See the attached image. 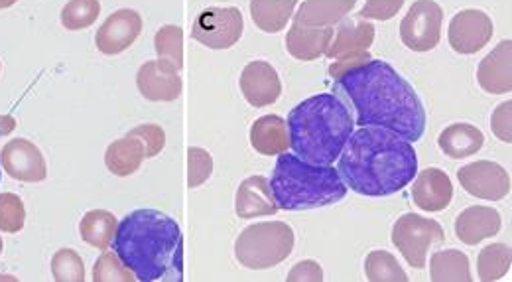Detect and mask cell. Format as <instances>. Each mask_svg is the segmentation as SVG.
I'll list each match as a JSON object with an SVG mask.
<instances>
[{
  "label": "cell",
  "instance_id": "cell-18",
  "mask_svg": "<svg viewBox=\"0 0 512 282\" xmlns=\"http://www.w3.org/2000/svg\"><path fill=\"white\" fill-rule=\"evenodd\" d=\"M503 219L495 208L471 206L465 208L455 219V235L461 243L473 247L481 241L495 237L501 231Z\"/></svg>",
  "mask_w": 512,
  "mask_h": 282
},
{
  "label": "cell",
  "instance_id": "cell-22",
  "mask_svg": "<svg viewBox=\"0 0 512 282\" xmlns=\"http://www.w3.org/2000/svg\"><path fill=\"white\" fill-rule=\"evenodd\" d=\"M333 40V28H304L292 24L286 34V48L292 58L300 62H314L325 56Z\"/></svg>",
  "mask_w": 512,
  "mask_h": 282
},
{
  "label": "cell",
  "instance_id": "cell-7",
  "mask_svg": "<svg viewBox=\"0 0 512 282\" xmlns=\"http://www.w3.org/2000/svg\"><path fill=\"white\" fill-rule=\"evenodd\" d=\"M446 241V231L436 219L418 213H404L392 227V243L414 269L426 267V257L434 245Z\"/></svg>",
  "mask_w": 512,
  "mask_h": 282
},
{
  "label": "cell",
  "instance_id": "cell-2",
  "mask_svg": "<svg viewBox=\"0 0 512 282\" xmlns=\"http://www.w3.org/2000/svg\"><path fill=\"white\" fill-rule=\"evenodd\" d=\"M337 160L343 182L369 198L392 196L418 174L412 142L383 127H361L349 137Z\"/></svg>",
  "mask_w": 512,
  "mask_h": 282
},
{
  "label": "cell",
  "instance_id": "cell-19",
  "mask_svg": "<svg viewBox=\"0 0 512 282\" xmlns=\"http://www.w3.org/2000/svg\"><path fill=\"white\" fill-rule=\"evenodd\" d=\"M333 30V40L325 52L327 58H341L345 54L369 50L375 42V26L363 18H343Z\"/></svg>",
  "mask_w": 512,
  "mask_h": 282
},
{
  "label": "cell",
  "instance_id": "cell-43",
  "mask_svg": "<svg viewBox=\"0 0 512 282\" xmlns=\"http://www.w3.org/2000/svg\"><path fill=\"white\" fill-rule=\"evenodd\" d=\"M18 0H0V10H4V8H10V6H14Z\"/></svg>",
  "mask_w": 512,
  "mask_h": 282
},
{
  "label": "cell",
  "instance_id": "cell-9",
  "mask_svg": "<svg viewBox=\"0 0 512 282\" xmlns=\"http://www.w3.org/2000/svg\"><path fill=\"white\" fill-rule=\"evenodd\" d=\"M444 8L434 0H418L400 22V40L412 52H430L442 40Z\"/></svg>",
  "mask_w": 512,
  "mask_h": 282
},
{
  "label": "cell",
  "instance_id": "cell-41",
  "mask_svg": "<svg viewBox=\"0 0 512 282\" xmlns=\"http://www.w3.org/2000/svg\"><path fill=\"white\" fill-rule=\"evenodd\" d=\"M369 60H373V58H371V54H369L367 50L353 52V54H345V56L337 58V62H335V64H331V66H329V75H331L333 79H337L343 71L351 70V68H357V66H361V64H367Z\"/></svg>",
  "mask_w": 512,
  "mask_h": 282
},
{
  "label": "cell",
  "instance_id": "cell-1",
  "mask_svg": "<svg viewBox=\"0 0 512 282\" xmlns=\"http://www.w3.org/2000/svg\"><path fill=\"white\" fill-rule=\"evenodd\" d=\"M357 113L359 127H383L408 142L426 131V109L414 87L383 60H369L335 79Z\"/></svg>",
  "mask_w": 512,
  "mask_h": 282
},
{
  "label": "cell",
  "instance_id": "cell-32",
  "mask_svg": "<svg viewBox=\"0 0 512 282\" xmlns=\"http://www.w3.org/2000/svg\"><path fill=\"white\" fill-rule=\"evenodd\" d=\"M154 48L158 58L174 62L180 70L184 68V30L180 26H162L154 36Z\"/></svg>",
  "mask_w": 512,
  "mask_h": 282
},
{
  "label": "cell",
  "instance_id": "cell-30",
  "mask_svg": "<svg viewBox=\"0 0 512 282\" xmlns=\"http://www.w3.org/2000/svg\"><path fill=\"white\" fill-rule=\"evenodd\" d=\"M365 275L371 282H406L408 275L388 251H371L365 259Z\"/></svg>",
  "mask_w": 512,
  "mask_h": 282
},
{
  "label": "cell",
  "instance_id": "cell-15",
  "mask_svg": "<svg viewBox=\"0 0 512 282\" xmlns=\"http://www.w3.org/2000/svg\"><path fill=\"white\" fill-rule=\"evenodd\" d=\"M239 83L243 97L256 109L274 105L282 95V81L278 77V71L264 60H255L247 64L241 73Z\"/></svg>",
  "mask_w": 512,
  "mask_h": 282
},
{
  "label": "cell",
  "instance_id": "cell-38",
  "mask_svg": "<svg viewBox=\"0 0 512 282\" xmlns=\"http://www.w3.org/2000/svg\"><path fill=\"white\" fill-rule=\"evenodd\" d=\"M404 6V0H369L357 18H371V20H381L386 22L392 16H396Z\"/></svg>",
  "mask_w": 512,
  "mask_h": 282
},
{
  "label": "cell",
  "instance_id": "cell-25",
  "mask_svg": "<svg viewBox=\"0 0 512 282\" xmlns=\"http://www.w3.org/2000/svg\"><path fill=\"white\" fill-rule=\"evenodd\" d=\"M438 144H440L442 152L449 158L465 160L483 148L485 137L475 125L453 123L442 131Z\"/></svg>",
  "mask_w": 512,
  "mask_h": 282
},
{
  "label": "cell",
  "instance_id": "cell-24",
  "mask_svg": "<svg viewBox=\"0 0 512 282\" xmlns=\"http://www.w3.org/2000/svg\"><path fill=\"white\" fill-rule=\"evenodd\" d=\"M251 144L262 156H278L290 148L288 127L278 115H264L251 127Z\"/></svg>",
  "mask_w": 512,
  "mask_h": 282
},
{
  "label": "cell",
  "instance_id": "cell-36",
  "mask_svg": "<svg viewBox=\"0 0 512 282\" xmlns=\"http://www.w3.org/2000/svg\"><path fill=\"white\" fill-rule=\"evenodd\" d=\"M213 174V158L205 148L192 146L188 150V186L199 188Z\"/></svg>",
  "mask_w": 512,
  "mask_h": 282
},
{
  "label": "cell",
  "instance_id": "cell-13",
  "mask_svg": "<svg viewBox=\"0 0 512 282\" xmlns=\"http://www.w3.org/2000/svg\"><path fill=\"white\" fill-rule=\"evenodd\" d=\"M4 172L18 182L38 184L48 178V164L42 150L28 139H12L0 152Z\"/></svg>",
  "mask_w": 512,
  "mask_h": 282
},
{
  "label": "cell",
  "instance_id": "cell-35",
  "mask_svg": "<svg viewBox=\"0 0 512 282\" xmlns=\"http://www.w3.org/2000/svg\"><path fill=\"white\" fill-rule=\"evenodd\" d=\"M26 223V208L20 196L4 192L0 194V231L18 233Z\"/></svg>",
  "mask_w": 512,
  "mask_h": 282
},
{
  "label": "cell",
  "instance_id": "cell-20",
  "mask_svg": "<svg viewBox=\"0 0 512 282\" xmlns=\"http://www.w3.org/2000/svg\"><path fill=\"white\" fill-rule=\"evenodd\" d=\"M235 212L241 219H255L280 212L264 176H249L241 182L235 198Z\"/></svg>",
  "mask_w": 512,
  "mask_h": 282
},
{
  "label": "cell",
  "instance_id": "cell-4",
  "mask_svg": "<svg viewBox=\"0 0 512 282\" xmlns=\"http://www.w3.org/2000/svg\"><path fill=\"white\" fill-rule=\"evenodd\" d=\"M290 148L310 164L329 166L353 135L355 121L333 93H320L296 105L286 121Z\"/></svg>",
  "mask_w": 512,
  "mask_h": 282
},
{
  "label": "cell",
  "instance_id": "cell-21",
  "mask_svg": "<svg viewBox=\"0 0 512 282\" xmlns=\"http://www.w3.org/2000/svg\"><path fill=\"white\" fill-rule=\"evenodd\" d=\"M355 6L357 0H306L298 8L294 24L304 28H333Z\"/></svg>",
  "mask_w": 512,
  "mask_h": 282
},
{
  "label": "cell",
  "instance_id": "cell-27",
  "mask_svg": "<svg viewBox=\"0 0 512 282\" xmlns=\"http://www.w3.org/2000/svg\"><path fill=\"white\" fill-rule=\"evenodd\" d=\"M296 0H253L251 2V16L256 26L266 34H276L286 28L290 22Z\"/></svg>",
  "mask_w": 512,
  "mask_h": 282
},
{
  "label": "cell",
  "instance_id": "cell-45",
  "mask_svg": "<svg viewBox=\"0 0 512 282\" xmlns=\"http://www.w3.org/2000/svg\"><path fill=\"white\" fill-rule=\"evenodd\" d=\"M0 70H2V64H0Z\"/></svg>",
  "mask_w": 512,
  "mask_h": 282
},
{
  "label": "cell",
  "instance_id": "cell-17",
  "mask_svg": "<svg viewBox=\"0 0 512 282\" xmlns=\"http://www.w3.org/2000/svg\"><path fill=\"white\" fill-rule=\"evenodd\" d=\"M479 87L493 95H505L512 89V42L503 40L477 68Z\"/></svg>",
  "mask_w": 512,
  "mask_h": 282
},
{
  "label": "cell",
  "instance_id": "cell-40",
  "mask_svg": "<svg viewBox=\"0 0 512 282\" xmlns=\"http://www.w3.org/2000/svg\"><path fill=\"white\" fill-rule=\"evenodd\" d=\"M321 282L323 281V269L320 263L316 261H302L296 263L290 273H288V282Z\"/></svg>",
  "mask_w": 512,
  "mask_h": 282
},
{
  "label": "cell",
  "instance_id": "cell-39",
  "mask_svg": "<svg viewBox=\"0 0 512 282\" xmlns=\"http://www.w3.org/2000/svg\"><path fill=\"white\" fill-rule=\"evenodd\" d=\"M511 109L512 101H505L491 115V129H493L495 137L507 144L512 142Z\"/></svg>",
  "mask_w": 512,
  "mask_h": 282
},
{
  "label": "cell",
  "instance_id": "cell-10",
  "mask_svg": "<svg viewBox=\"0 0 512 282\" xmlns=\"http://www.w3.org/2000/svg\"><path fill=\"white\" fill-rule=\"evenodd\" d=\"M457 180L467 194L487 202H501L511 192L509 172L501 164L491 160H477L465 164L457 170Z\"/></svg>",
  "mask_w": 512,
  "mask_h": 282
},
{
  "label": "cell",
  "instance_id": "cell-23",
  "mask_svg": "<svg viewBox=\"0 0 512 282\" xmlns=\"http://www.w3.org/2000/svg\"><path fill=\"white\" fill-rule=\"evenodd\" d=\"M144 160H146L144 142L130 133L119 141L111 142L105 150V166L111 174L119 178H127L134 172H138Z\"/></svg>",
  "mask_w": 512,
  "mask_h": 282
},
{
  "label": "cell",
  "instance_id": "cell-8",
  "mask_svg": "<svg viewBox=\"0 0 512 282\" xmlns=\"http://www.w3.org/2000/svg\"><path fill=\"white\" fill-rule=\"evenodd\" d=\"M245 30V20L235 6H209L195 16L192 38L209 50H229L233 48Z\"/></svg>",
  "mask_w": 512,
  "mask_h": 282
},
{
  "label": "cell",
  "instance_id": "cell-42",
  "mask_svg": "<svg viewBox=\"0 0 512 282\" xmlns=\"http://www.w3.org/2000/svg\"><path fill=\"white\" fill-rule=\"evenodd\" d=\"M14 129H16V119L12 115H0V137L14 133Z\"/></svg>",
  "mask_w": 512,
  "mask_h": 282
},
{
  "label": "cell",
  "instance_id": "cell-34",
  "mask_svg": "<svg viewBox=\"0 0 512 282\" xmlns=\"http://www.w3.org/2000/svg\"><path fill=\"white\" fill-rule=\"evenodd\" d=\"M136 281V277L132 275V271L127 265L119 259V255L113 253H103L99 255V259L95 261L93 267V282H132Z\"/></svg>",
  "mask_w": 512,
  "mask_h": 282
},
{
  "label": "cell",
  "instance_id": "cell-12",
  "mask_svg": "<svg viewBox=\"0 0 512 282\" xmlns=\"http://www.w3.org/2000/svg\"><path fill=\"white\" fill-rule=\"evenodd\" d=\"M136 87L140 95L154 103H172L182 95V70L170 60H150L136 73Z\"/></svg>",
  "mask_w": 512,
  "mask_h": 282
},
{
  "label": "cell",
  "instance_id": "cell-37",
  "mask_svg": "<svg viewBox=\"0 0 512 282\" xmlns=\"http://www.w3.org/2000/svg\"><path fill=\"white\" fill-rule=\"evenodd\" d=\"M128 133L144 142L146 158L158 156L164 150V146H166V133H164V129L160 125L146 123V125H138V127L130 129Z\"/></svg>",
  "mask_w": 512,
  "mask_h": 282
},
{
  "label": "cell",
  "instance_id": "cell-26",
  "mask_svg": "<svg viewBox=\"0 0 512 282\" xmlns=\"http://www.w3.org/2000/svg\"><path fill=\"white\" fill-rule=\"evenodd\" d=\"M117 225H119V219L115 213L107 210H91L83 215L79 223V233L89 247L105 251L113 243Z\"/></svg>",
  "mask_w": 512,
  "mask_h": 282
},
{
  "label": "cell",
  "instance_id": "cell-3",
  "mask_svg": "<svg viewBox=\"0 0 512 282\" xmlns=\"http://www.w3.org/2000/svg\"><path fill=\"white\" fill-rule=\"evenodd\" d=\"M111 245L136 281H184V235L168 213L148 208L128 213Z\"/></svg>",
  "mask_w": 512,
  "mask_h": 282
},
{
  "label": "cell",
  "instance_id": "cell-44",
  "mask_svg": "<svg viewBox=\"0 0 512 282\" xmlns=\"http://www.w3.org/2000/svg\"><path fill=\"white\" fill-rule=\"evenodd\" d=\"M2 249H4V243H2V237H0V255H2Z\"/></svg>",
  "mask_w": 512,
  "mask_h": 282
},
{
  "label": "cell",
  "instance_id": "cell-31",
  "mask_svg": "<svg viewBox=\"0 0 512 282\" xmlns=\"http://www.w3.org/2000/svg\"><path fill=\"white\" fill-rule=\"evenodd\" d=\"M99 14V0H69L62 10V26L69 32H79L93 26Z\"/></svg>",
  "mask_w": 512,
  "mask_h": 282
},
{
  "label": "cell",
  "instance_id": "cell-6",
  "mask_svg": "<svg viewBox=\"0 0 512 282\" xmlns=\"http://www.w3.org/2000/svg\"><path fill=\"white\" fill-rule=\"evenodd\" d=\"M294 243V231L284 221L253 223L239 235L235 257L247 269L264 271L284 263L292 255Z\"/></svg>",
  "mask_w": 512,
  "mask_h": 282
},
{
  "label": "cell",
  "instance_id": "cell-11",
  "mask_svg": "<svg viewBox=\"0 0 512 282\" xmlns=\"http://www.w3.org/2000/svg\"><path fill=\"white\" fill-rule=\"evenodd\" d=\"M493 30V20L487 12L465 8L457 12L449 22V46L461 56H473L491 42Z\"/></svg>",
  "mask_w": 512,
  "mask_h": 282
},
{
  "label": "cell",
  "instance_id": "cell-14",
  "mask_svg": "<svg viewBox=\"0 0 512 282\" xmlns=\"http://www.w3.org/2000/svg\"><path fill=\"white\" fill-rule=\"evenodd\" d=\"M142 34V16L132 8L113 12L97 32V50L105 56H119Z\"/></svg>",
  "mask_w": 512,
  "mask_h": 282
},
{
  "label": "cell",
  "instance_id": "cell-28",
  "mask_svg": "<svg viewBox=\"0 0 512 282\" xmlns=\"http://www.w3.org/2000/svg\"><path fill=\"white\" fill-rule=\"evenodd\" d=\"M430 279L434 282H469V257L457 249L436 251L430 257Z\"/></svg>",
  "mask_w": 512,
  "mask_h": 282
},
{
  "label": "cell",
  "instance_id": "cell-33",
  "mask_svg": "<svg viewBox=\"0 0 512 282\" xmlns=\"http://www.w3.org/2000/svg\"><path fill=\"white\" fill-rule=\"evenodd\" d=\"M52 275L58 282L85 281V263L73 249H60L52 257Z\"/></svg>",
  "mask_w": 512,
  "mask_h": 282
},
{
  "label": "cell",
  "instance_id": "cell-5",
  "mask_svg": "<svg viewBox=\"0 0 512 282\" xmlns=\"http://www.w3.org/2000/svg\"><path fill=\"white\" fill-rule=\"evenodd\" d=\"M270 192L278 210L308 212L341 202L347 196V184L331 164H310L282 152L270 178Z\"/></svg>",
  "mask_w": 512,
  "mask_h": 282
},
{
  "label": "cell",
  "instance_id": "cell-29",
  "mask_svg": "<svg viewBox=\"0 0 512 282\" xmlns=\"http://www.w3.org/2000/svg\"><path fill=\"white\" fill-rule=\"evenodd\" d=\"M512 251L505 243L487 245L477 257V275L483 282L501 281L511 271Z\"/></svg>",
  "mask_w": 512,
  "mask_h": 282
},
{
  "label": "cell",
  "instance_id": "cell-16",
  "mask_svg": "<svg viewBox=\"0 0 512 282\" xmlns=\"http://www.w3.org/2000/svg\"><path fill=\"white\" fill-rule=\"evenodd\" d=\"M412 200L424 212H444L453 200V184L440 168H426L414 176Z\"/></svg>",
  "mask_w": 512,
  "mask_h": 282
}]
</instances>
